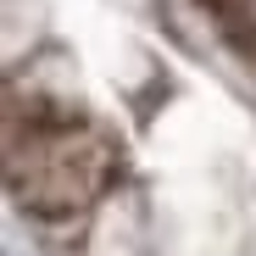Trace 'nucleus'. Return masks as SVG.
Masks as SVG:
<instances>
[{
  "instance_id": "2",
  "label": "nucleus",
  "mask_w": 256,
  "mask_h": 256,
  "mask_svg": "<svg viewBox=\"0 0 256 256\" xmlns=\"http://www.w3.org/2000/svg\"><path fill=\"white\" fill-rule=\"evenodd\" d=\"M200 12L212 17L218 39L234 50V62L256 72V0H200Z\"/></svg>"
},
{
  "instance_id": "1",
  "label": "nucleus",
  "mask_w": 256,
  "mask_h": 256,
  "mask_svg": "<svg viewBox=\"0 0 256 256\" xmlns=\"http://www.w3.org/2000/svg\"><path fill=\"white\" fill-rule=\"evenodd\" d=\"M122 173L117 134L72 95H6V190L39 223H72L95 212Z\"/></svg>"
}]
</instances>
